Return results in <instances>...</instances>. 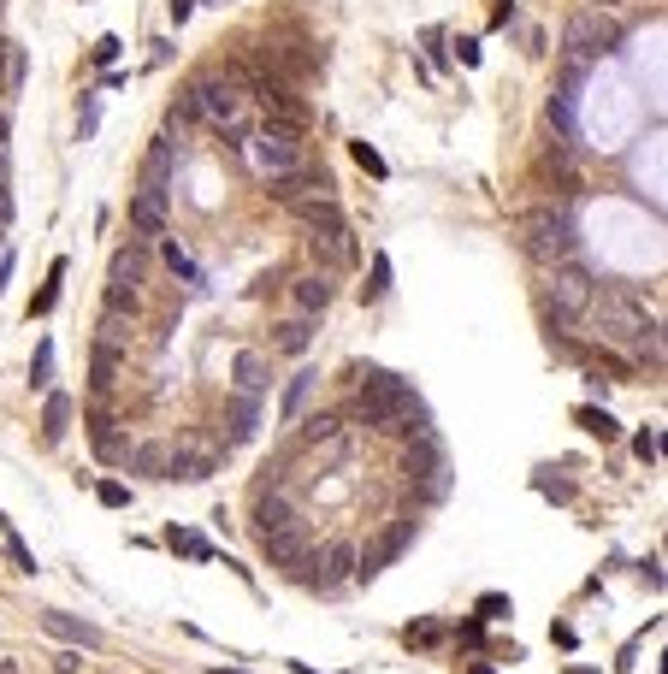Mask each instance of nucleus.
Here are the masks:
<instances>
[{
    "label": "nucleus",
    "mask_w": 668,
    "mask_h": 674,
    "mask_svg": "<svg viewBox=\"0 0 668 674\" xmlns=\"http://www.w3.org/2000/svg\"><path fill=\"white\" fill-rule=\"evenodd\" d=\"M95 497H101L107 509H125V503H131V491H125L119 479H101V485H95Z\"/></svg>",
    "instance_id": "nucleus-32"
},
{
    "label": "nucleus",
    "mask_w": 668,
    "mask_h": 674,
    "mask_svg": "<svg viewBox=\"0 0 668 674\" xmlns=\"http://www.w3.org/2000/svg\"><path fill=\"white\" fill-rule=\"evenodd\" d=\"M0 533H6V550H12V562H18V574H36V556H30V544L18 539L12 527H6V515H0Z\"/></svg>",
    "instance_id": "nucleus-30"
},
{
    "label": "nucleus",
    "mask_w": 668,
    "mask_h": 674,
    "mask_svg": "<svg viewBox=\"0 0 668 674\" xmlns=\"http://www.w3.org/2000/svg\"><path fill=\"white\" fill-rule=\"evenodd\" d=\"M473 609H479V621H503V615H509V598H503V592H485Z\"/></svg>",
    "instance_id": "nucleus-33"
},
{
    "label": "nucleus",
    "mask_w": 668,
    "mask_h": 674,
    "mask_svg": "<svg viewBox=\"0 0 668 674\" xmlns=\"http://www.w3.org/2000/svg\"><path fill=\"white\" fill-rule=\"evenodd\" d=\"M456 60L462 66H479V42H456Z\"/></svg>",
    "instance_id": "nucleus-41"
},
{
    "label": "nucleus",
    "mask_w": 668,
    "mask_h": 674,
    "mask_svg": "<svg viewBox=\"0 0 668 674\" xmlns=\"http://www.w3.org/2000/svg\"><path fill=\"white\" fill-rule=\"evenodd\" d=\"M12 219V166H6V148H0V225Z\"/></svg>",
    "instance_id": "nucleus-34"
},
{
    "label": "nucleus",
    "mask_w": 668,
    "mask_h": 674,
    "mask_svg": "<svg viewBox=\"0 0 668 674\" xmlns=\"http://www.w3.org/2000/svg\"><path fill=\"white\" fill-rule=\"evenodd\" d=\"M89 385H95V397H107V391L119 385V349H113V343H95V355H89Z\"/></svg>",
    "instance_id": "nucleus-18"
},
{
    "label": "nucleus",
    "mask_w": 668,
    "mask_h": 674,
    "mask_svg": "<svg viewBox=\"0 0 668 674\" xmlns=\"http://www.w3.org/2000/svg\"><path fill=\"white\" fill-rule=\"evenodd\" d=\"M408 544H414V521H402L397 533H385V544H379L373 556H361V580H373V574H379L385 562H397V556L408 550Z\"/></svg>",
    "instance_id": "nucleus-14"
},
{
    "label": "nucleus",
    "mask_w": 668,
    "mask_h": 674,
    "mask_svg": "<svg viewBox=\"0 0 668 674\" xmlns=\"http://www.w3.org/2000/svg\"><path fill=\"white\" fill-rule=\"evenodd\" d=\"M42 627H48L54 639H66V645H83V651L101 645V633H95L89 621H77V615H42Z\"/></svg>",
    "instance_id": "nucleus-16"
},
{
    "label": "nucleus",
    "mask_w": 668,
    "mask_h": 674,
    "mask_svg": "<svg viewBox=\"0 0 668 674\" xmlns=\"http://www.w3.org/2000/svg\"><path fill=\"white\" fill-rule=\"evenodd\" d=\"M213 674H243V669H213Z\"/></svg>",
    "instance_id": "nucleus-47"
},
{
    "label": "nucleus",
    "mask_w": 668,
    "mask_h": 674,
    "mask_svg": "<svg viewBox=\"0 0 668 674\" xmlns=\"http://www.w3.org/2000/svg\"><path fill=\"white\" fill-rule=\"evenodd\" d=\"M207 473H213V450L184 444V450H172V456H166V479H207Z\"/></svg>",
    "instance_id": "nucleus-15"
},
{
    "label": "nucleus",
    "mask_w": 668,
    "mask_h": 674,
    "mask_svg": "<svg viewBox=\"0 0 668 674\" xmlns=\"http://www.w3.org/2000/svg\"><path fill=\"white\" fill-rule=\"evenodd\" d=\"M0 249H6V237H0Z\"/></svg>",
    "instance_id": "nucleus-50"
},
{
    "label": "nucleus",
    "mask_w": 668,
    "mask_h": 674,
    "mask_svg": "<svg viewBox=\"0 0 668 674\" xmlns=\"http://www.w3.org/2000/svg\"><path fill=\"white\" fill-rule=\"evenodd\" d=\"M66 432H71V397L66 391H48V403H42V438L60 444Z\"/></svg>",
    "instance_id": "nucleus-19"
},
{
    "label": "nucleus",
    "mask_w": 668,
    "mask_h": 674,
    "mask_svg": "<svg viewBox=\"0 0 668 674\" xmlns=\"http://www.w3.org/2000/svg\"><path fill=\"white\" fill-rule=\"evenodd\" d=\"M349 154H355V160H361V166H367L373 178H391V166H385V154H379L373 142H349Z\"/></svg>",
    "instance_id": "nucleus-31"
},
{
    "label": "nucleus",
    "mask_w": 668,
    "mask_h": 674,
    "mask_svg": "<svg viewBox=\"0 0 668 674\" xmlns=\"http://www.w3.org/2000/svg\"><path fill=\"white\" fill-rule=\"evenodd\" d=\"M225 426H231V444H249L255 432H261V397H231V408H225Z\"/></svg>",
    "instance_id": "nucleus-13"
},
{
    "label": "nucleus",
    "mask_w": 668,
    "mask_h": 674,
    "mask_svg": "<svg viewBox=\"0 0 668 674\" xmlns=\"http://www.w3.org/2000/svg\"><path fill=\"white\" fill-rule=\"evenodd\" d=\"M391 296V255H373V272H367V302Z\"/></svg>",
    "instance_id": "nucleus-29"
},
{
    "label": "nucleus",
    "mask_w": 668,
    "mask_h": 674,
    "mask_svg": "<svg viewBox=\"0 0 668 674\" xmlns=\"http://www.w3.org/2000/svg\"><path fill=\"white\" fill-rule=\"evenodd\" d=\"M172 166H178V142H172V136H154V148H148V160H142V184H166Z\"/></svg>",
    "instance_id": "nucleus-17"
},
{
    "label": "nucleus",
    "mask_w": 668,
    "mask_h": 674,
    "mask_svg": "<svg viewBox=\"0 0 668 674\" xmlns=\"http://www.w3.org/2000/svg\"><path fill=\"white\" fill-rule=\"evenodd\" d=\"M95 343H113V349H125V343H131V320L107 308V314H101V337H95Z\"/></svg>",
    "instance_id": "nucleus-28"
},
{
    "label": "nucleus",
    "mask_w": 668,
    "mask_h": 674,
    "mask_svg": "<svg viewBox=\"0 0 668 674\" xmlns=\"http://www.w3.org/2000/svg\"><path fill=\"white\" fill-rule=\"evenodd\" d=\"M272 196L284 207L320 202V196H332V178H326V172H278V178H272Z\"/></svg>",
    "instance_id": "nucleus-9"
},
{
    "label": "nucleus",
    "mask_w": 668,
    "mask_h": 674,
    "mask_svg": "<svg viewBox=\"0 0 668 674\" xmlns=\"http://www.w3.org/2000/svg\"><path fill=\"white\" fill-rule=\"evenodd\" d=\"M574 674H598V669H574Z\"/></svg>",
    "instance_id": "nucleus-48"
},
{
    "label": "nucleus",
    "mask_w": 668,
    "mask_h": 674,
    "mask_svg": "<svg viewBox=\"0 0 668 674\" xmlns=\"http://www.w3.org/2000/svg\"><path fill=\"white\" fill-rule=\"evenodd\" d=\"M361 414L391 432H426V408L414 397V385L397 373H379V367H367V379H361Z\"/></svg>",
    "instance_id": "nucleus-1"
},
{
    "label": "nucleus",
    "mask_w": 668,
    "mask_h": 674,
    "mask_svg": "<svg viewBox=\"0 0 668 674\" xmlns=\"http://www.w3.org/2000/svg\"><path fill=\"white\" fill-rule=\"evenodd\" d=\"M314 391H320V373H314V367H302V373L284 385V403H278V414H284V420H296V414L308 408V397H314Z\"/></svg>",
    "instance_id": "nucleus-20"
},
{
    "label": "nucleus",
    "mask_w": 668,
    "mask_h": 674,
    "mask_svg": "<svg viewBox=\"0 0 668 674\" xmlns=\"http://www.w3.org/2000/svg\"><path fill=\"white\" fill-rule=\"evenodd\" d=\"M6 136H12V125H6V107H0V148H6Z\"/></svg>",
    "instance_id": "nucleus-46"
},
{
    "label": "nucleus",
    "mask_w": 668,
    "mask_h": 674,
    "mask_svg": "<svg viewBox=\"0 0 668 674\" xmlns=\"http://www.w3.org/2000/svg\"><path fill=\"white\" fill-rule=\"evenodd\" d=\"M166 219H172V202H166V184H142L131 196V231L142 243H160L166 237Z\"/></svg>",
    "instance_id": "nucleus-8"
},
{
    "label": "nucleus",
    "mask_w": 668,
    "mask_h": 674,
    "mask_svg": "<svg viewBox=\"0 0 668 674\" xmlns=\"http://www.w3.org/2000/svg\"><path fill=\"white\" fill-rule=\"evenodd\" d=\"M633 450H639V462H657V456H663V438H657V432H639Z\"/></svg>",
    "instance_id": "nucleus-39"
},
{
    "label": "nucleus",
    "mask_w": 668,
    "mask_h": 674,
    "mask_svg": "<svg viewBox=\"0 0 668 674\" xmlns=\"http://www.w3.org/2000/svg\"><path fill=\"white\" fill-rule=\"evenodd\" d=\"M166 6H172V24H184V18L196 12V0H166Z\"/></svg>",
    "instance_id": "nucleus-42"
},
{
    "label": "nucleus",
    "mask_w": 668,
    "mask_h": 674,
    "mask_svg": "<svg viewBox=\"0 0 668 674\" xmlns=\"http://www.w3.org/2000/svg\"><path fill=\"white\" fill-rule=\"evenodd\" d=\"M326 562H332V580H349V574H355V550H349V544H337Z\"/></svg>",
    "instance_id": "nucleus-35"
},
{
    "label": "nucleus",
    "mask_w": 668,
    "mask_h": 674,
    "mask_svg": "<svg viewBox=\"0 0 668 674\" xmlns=\"http://www.w3.org/2000/svg\"><path fill=\"white\" fill-rule=\"evenodd\" d=\"M592 290H598V278L586 267H574V261H562L556 267V284H550V308H556V320L562 326H580L586 320V308H592Z\"/></svg>",
    "instance_id": "nucleus-7"
},
{
    "label": "nucleus",
    "mask_w": 668,
    "mask_h": 674,
    "mask_svg": "<svg viewBox=\"0 0 668 674\" xmlns=\"http://www.w3.org/2000/svg\"><path fill=\"white\" fill-rule=\"evenodd\" d=\"M190 95V107H196V119H207L213 131H225L231 142H243V136L255 131V113H249V95L237 89V83H225V77H201L184 89Z\"/></svg>",
    "instance_id": "nucleus-3"
},
{
    "label": "nucleus",
    "mask_w": 668,
    "mask_h": 674,
    "mask_svg": "<svg viewBox=\"0 0 668 674\" xmlns=\"http://www.w3.org/2000/svg\"><path fill=\"white\" fill-rule=\"evenodd\" d=\"M586 320H592V326H598V337H609V343H645L651 355L663 349V343H657V326L645 320V308H639L627 290H615V284H598V290H592Z\"/></svg>",
    "instance_id": "nucleus-2"
},
{
    "label": "nucleus",
    "mask_w": 668,
    "mask_h": 674,
    "mask_svg": "<svg viewBox=\"0 0 668 674\" xmlns=\"http://www.w3.org/2000/svg\"><path fill=\"white\" fill-rule=\"evenodd\" d=\"M568 54L574 60H603V54H615V42H621V24L603 12V6H580L574 18H568Z\"/></svg>",
    "instance_id": "nucleus-6"
},
{
    "label": "nucleus",
    "mask_w": 668,
    "mask_h": 674,
    "mask_svg": "<svg viewBox=\"0 0 668 674\" xmlns=\"http://www.w3.org/2000/svg\"><path fill=\"white\" fill-rule=\"evenodd\" d=\"M527 249H533L538 261H574V249H580V237H574V219L568 213H556V207H538V213H527Z\"/></svg>",
    "instance_id": "nucleus-5"
},
{
    "label": "nucleus",
    "mask_w": 668,
    "mask_h": 674,
    "mask_svg": "<svg viewBox=\"0 0 668 674\" xmlns=\"http://www.w3.org/2000/svg\"><path fill=\"white\" fill-rule=\"evenodd\" d=\"M166 267H172V272H184V278H201V272H196V261H190V255H184L178 243H166Z\"/></svg>",
    "instance_id": "nucleus-37"
},
{
    "label": "nucleus",
    "mask_w": 668,
    "mask_h": 674,
    "mask_svg": "<svg viewBox=\"0 0 668 674\" xmlns=\"http://www.w3.org/2000/svg\"><path fill=\"white\" fill-rule=\"evenodd\" d=\"M142 267H148L142 249H119V255H113V290H136V284H142Z\"/></svg>",
    "instance_id": "nucleus-22"
},
{
    "label": "nucleus",
    "mask_w": 668,
    "mask_h": 674,
    "mask_svg": "<svg viewBox=\"0 0 668 674\" xmlns=\"http://www.w3.org/2000/svg\"><path fill=\"white\" fill-rule=\"evenodd\" d=\"M166 456H172L166 444H142V450H131L125 462H131L136 473H148V479H166Z\"/></svg>",
    "instance_id": "nucleus-24"
},
{
    "label": "nucleus",
    "mask_w": 668,
    "mask_h": 674,
    "mask_svg": "<svg viewBox=\"0 0 668 674\" xmlns=\"http://www.w3.org/2000/svg\"><path fill=\"white\" fill-rule=\"evenodd\" d=\"M196 6H201V0H196ZM213 6H225V0H213Z\"/></svg>",
    "instance_id": "nucleus-49"
},
{
    "label": "nucleus",
    "mask_w": 668,
    "mask_h": 674,
    "mask_svg": "<svg viewBox=\"0 0 668 674\" xmlns=\"http://www.w3.org/2000/svg\"><path fill=\"white\" fill-rule=\"evenodd\" d=\"M166 544H172V550H184V556H196V562H213V544L201 539V533H184V527H166Z\"/></svg>",
    "instance_id": "nucleus-27"
},
{
    "label": "nucleus",
    "mask_w": 668,
    "mask_h": 674,
    "mask_svg": "<svg viewBox=\"0 0 668 674\" xmlns=\"http://www.w3.org/2000/svg\"><path fill=\"white\" fill-rule=\"evenodd\" d=\"M574 420H580V426H586V432H592V438H603V444H609V438H615V432H621V426H615V414H609V408H574Z\"/></svg>",
    "instance_id": "nucleus-25"
},
{
    "label": "nucleus",
    "mask_w": 668,
    "mask_h": 674,
    "mask_svg": "<svg viewBox=\"0 0 668 674\" xmlns=\"http://www.w3.org/2000/svg\"><path fill=\"white\" fill-rule=\"evenodd\" d=\"M308 432H314V438H337V420L332 414H320V420H308Z\"/></svg>",
    "instance_id": "nucleus-40"
},
{
    "label": "nucleus",
    "mask_w": 668,
    "mask_h": 674,
    "mask_svg": "<svg viewBox=\"0 0 668 674\" xmlns=\"http://www.w3.org/2000/svg\"><path fill=\"white\" fill-rule=\"evenodd\" d=\"M6 278H12V249H0V290H6Z\"/></svg>",
    "instance_id": "nucleus-44"
},
{
    "label": "nucleus",
    "mask_w": 668,
    "mask_h": 674,
    "mask_svg": "<svg viewBox=\"0 0 668 674\" xmlns=\"http://www.w3.org/2000/svg\"><path fill=\"white\" fill-rule=\"evenodd\" d=\"M60 284H66V261H54V267H48V284H42V290H36V302H30V320H36V314H48V308L60 302Z\"/></svg>",
    "instance_id": "nucleus-26"
},
{
    "label": "nucleus",
    "mask_w": 668,
    "mask_h": 674,
    "mask_svg": "<svg viewBox=\"0 0 668 674\" xmlns=\"http://www.w3.org/2000/svg\"><path fill=\"white\" fill-rule=\"evenodd\" d=\"M249 160H255V172H267V178H278V172H296L302 166V142H296V131L290 125H261V131H249L243 142H237Z\"/></svg>",
    "instance_id": "nucleus-4"
},
{
    "label": "nucleus",
    "mask_w": 668,
    "mask_h": 674,
    "mask_svg": "<svg viewBox=\"0 0 668 674\" xmlns=\"http://www.w3.org/2000/svg\"><path fill=\"white\" fill-rule=\"evenodd\" d=\"M101 131V101H83V113H77V136H95Z\"/></svg>",
    "instance_id": "nucleus-36"
},
{
    "label": "nucleus",
    "mask_w": 668,
    "mask_h": 674,
    "mask_svg": "<svg viewBox=\"0 0 668 674\" xmlns=\"http://www.w3.org/2000/svg\"><path fill=\"white\" fill-rule=\"evenodd\" d=\"M290 296H296V308H302V314H320V308H332L337 284H332V272H302V278L290 284Z\"/></svg>",
    "instance_id": "nucleus-11"
},
{
    "label": "nucleus",
    "mask_w": 668,
    "mask_h": 674,
    "mask_svg": "<svg viewBox=\"0 0 668 674\" xmlns=\"http://www.w3.org/2000/svg\"><path fill=\"white\" fill-rule=\"evenodd\" d=\"M308 343H314V314H296V320L278 326V349H284V355H302Z\"/></svg>",
    "instance_id": "nucleus-21"
},
{
    "label": "nucleus",
    "mask_w": 668,
    "mask_h": 674,
    "mask_svg": "<svg viewBox=\"0 0 668 674\" xmlns=\"http://www.w3.org/2000/svg\"><path fill=\"white\" fill-rule=\"evenodd\" d=\"M89 444H95V456L107 462V468H119L125 456H131V438L119 432V420H107V414H95L89 420Z\"/></svg>",
    "instance_id": "nucleus-10"
},
{
    "label": "nucleus",
    "mask_w": 668,
    "mask_h": 674,
    "mask_svg": "<svg viewBox=\"0 0 668 674\" xmlns=\"http://www.w3.org/2000/svg\"><path fill=\"white\" fill-rule=\"evenodd\" d=\"M30 385H36V391H54V337L36 343V355H30Z\"/></svg>",
    "instance_id": "nucleus-23"
},
{
    "label": "nucleus",
    "mask_w": 668,
    "mask_h": 674,
    "mask_svg": "<svg viewBox=\"0 0 668 674\" xmlns=\"http://www.w3.org/2000/svg\"><path fill=\"white\" fill-rule=\"evenodd\" d=\"M119 48H125L119 36H101V42H95L89 54H95V66H113V60H119Z\"/></svg>",
    "instance_id": "nucleus-38"
},
{
    "label": "nucleus",
    "mask_w": 668,
    "mask_h": 674,
    "mask_svg": "<svg viewBox=\"0 0 668 674\" xmlns=\"http://www.w3.org/2000/svg\"><path fill=\"white\" fill-rule=\"evenodd\" d=\"M83 669V651H60V674H77Z\"/></svg>",
    "instance_id": "nucleus-43"
},
{
    "label": "nucleus",
    "mask_w": 668,
    "mask_h": 674,
    "mask_svg": "<svg viewBox=\"0 0 668 674\" xmlns=\"http://www.w3.org/2000/svg\"><path fill=\"white\" fill-rule=\"evenodd\" d=\"M6 48H12V42H0V89H6Z\"/></svg>",
    "instance_id": "nucleus-45"
},
{
    "label": "nucleus",
    "mask_w": 668,
    "mask_h": 674,
    "mask_svg": "<svg viewBox=\"0 0 668 674\" xmlns=\"http://www.w3.org/2000/svg\"><path fill=\"white\" fill-rule=\"evenodd\" d=\"M231 373H237V391H243V397H261V391L272 385V367H267V355H261V349H237Z\"/></svg>",
    "instance_id": "nucleus-12"
}]
</instances>
